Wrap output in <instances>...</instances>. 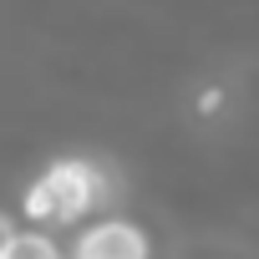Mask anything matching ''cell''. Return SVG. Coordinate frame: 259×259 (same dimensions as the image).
<instances>
[{
	"mask_svg": "<svg viewBox=\"0 0 259 259\" xmlns=\"http://www.w3.org/2000/svg\"><path fill=\"white\" fill-rule=\"evenodd\" d=\"M0 259H66V244H61L51 229L21 224V229L11 234V244L0 249Z\"/></svg>",
	"mask_w": 259,
	"mask_h": 259,
	"instance_id": "obj_3",
	"label": "cell"
},
{
	"mask_svg": "<svg viewBox=\"0 0 259 259\" xmlns=\"http://www.w3.org/2000/svg\"><path fill=\"white\" fill-rule=\"evenodd\" d=\"M16 229H21V219H16L11 208H0V249L11 244V234H16Z\"/></svg>",
	"mask_w": 259,
	"mask_h": 259,
	"instance_id": "obj_4",
	"label": "cell"
},
{
	"mask_svg": "<svg viewBox=\"0 0 259 259\" xmlns=\"http://www.w3.org/2000/svg\"><path fill=\"white\" fill-rule=\"evenodd\" d=\"M117 193H122V188H117L112 163H102V158H81V153H66V158H51L46 168L31 173V183L21 188V208H16V219L61 234V229L87 224L92 213L117 208Z\"/></svg>",
	"mask_w": 259,
	"mask_h": 259,
	"instance_id": "obj_1",
	"label": "cell"
},
{
	"mask_svg": "<svg viewBox=\"0 0 259 259\" xmlns=\"http://www.w3.org/2000/svg\"><path fill=\"white\" fill-rule=\"evenodd\" d=\"M66 259H153V234L138 219L107 208V213H92L87 224L71 229Z\"/></svg>",
	"mask_w": 259,
	"mask_h": 259,
	"instance_id": "obj_2",
	"label": "cell"
}]
</instances>
